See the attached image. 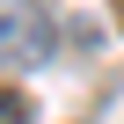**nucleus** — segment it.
I'll list each match as a JSON object with an SVG mask.
<instances>
[{
  "instance_id": "nucleus-2",
  "label": "nucleus",
  "mask_w": 124,
  "mask_h": 124,
  "mask_svg": "<svg viewBox=\"0 0 124 124\" xmlns=\"http://www.w3.org/2000/svg\"><path fill=\"white\" fill-rule=\"evenodd\" d=\"M0 124H29V102H22L15 88H8V95H0Z\"/></svg>"
},
{
  "instance_id": "nucleus-1",
  "label": "nucleus",
  "mask_w": 124,
  "mask_h": 124,
  "mask_svg": "<svg viewBox=\"0 0 124 124\" xmlns=\"http://www.w3.org/2000/svg\"><path fill=\"white\" fill-rule=\"evenodd\" d=\"M51 51H58V37L37 0H0V66H44Z\"/></svg>"
}]
</instances>
